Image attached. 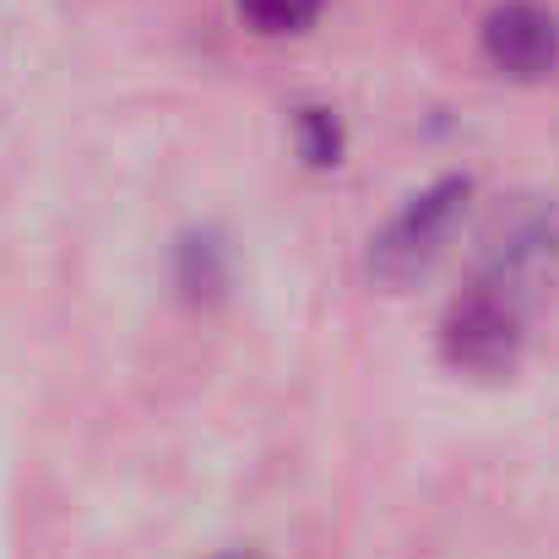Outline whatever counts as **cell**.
<instances>
[{"label": "cell", "mask_w": 559, "mask_h": 559, "mask_svg": "<svg viewBox=\"0 0 559 559\" xmlns=\"http://www.w3.org/2000/svg\"><path fill=\"white\" fill-rule=\"evenodd\" d=\"M462 201H467V186H462V180H445V186L424 190V195L385 228V239L374 245V272L391 277V283L424 272V266L440 255V245H445V234H451Z\"/></svg>", "instance_id": "cell-1"}, {"label": "cell", "mask_w": 559, "mask_h": 559, "mask_svg": "<svg viewBox=\"0 0 559 559\" xmlns=\"http://www.w3.org/2000/svg\"><path fill=\"white\" fill-rule=\"evenodd\" d=\"M484 55L511 82H538L559 66V22L538 0H506L484 22Z\"/></svg>", "instance_id": "cell-2"}, {"label": "cell", "mask_w": 559, "mask_h": 559, "mask_svg": "<svg viewBox=\"0 0 559 559\" xmlns=\"http://www.w3.org/2000/svg\"><path fill=\"white\" fill-rule=\"evenodd\" d=\"M445 337H451V354L462 365L495 370V365H506L516 354V305L500 299V294H489V288H478V294H467L451 310Z\"/></svg>", "instance_id": "cell-3"}, {"label": "cell", "mask_w": 559, "mask_h": 559, "mask_svg": "<svg viewBox=\"0 0 559 559\" xmlns=\"http://www.w3.org/2000/svg\"><path fill=\"white\" fill-rule=\"evenodd\" d=\"M239 11L255 33H299L316 22L321 0H239Z\"/></svg>", "instance_id": "cell-4"}, {"label": "cell", "mask_w": 559, "mask_h": 559, "mask_svg": "<svg viewBox=\"0 0 559 559\" xmlns=\"http://www.w3.org/2000/svg\"><path fill=\"white\" fill-rule=\"evenodd\" d=\"M299 147H305L310 164H337V147H343L337 120H332L326 109H305V115H299Z\"/></svg>", "instance_id": "cell-5"}]
</instances>
